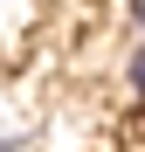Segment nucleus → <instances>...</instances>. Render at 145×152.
Here are the masks:
<instances>
[{
  "instance_id": "nucleus-1",
  "label": "nucleus",
  "mask_w": 145,
  "mask_h": 152,
  "mask_svg": "<svg viewBox=\"0 0 145 152\" xmlns=\"http://www.w3.org/2000/svg\"><path fill=\"white\" fill-rule=\"evenodd\" d=\"M125 76H131V97H145V48L131 56V69H125Z\"/></svg>"
},
{
  "instance_id": "nucleus-2",
  "label": "nucleus",
  "mask_w": 145,
  "mask_h": 152,
  "mask_svg": "<svg viewBox=\"0 0 145 152\" xmlns=\"http://www.w3.org/2000/svg\"><path fill=\"white\" fill-rule=\"evenodd\" d=\"M131 21H138V28H145V0H131Z\"/></svg>"
}]
</instances>
